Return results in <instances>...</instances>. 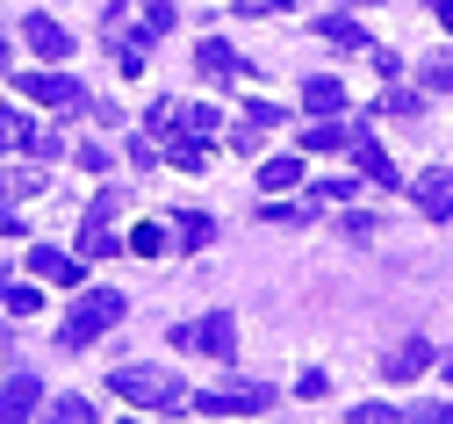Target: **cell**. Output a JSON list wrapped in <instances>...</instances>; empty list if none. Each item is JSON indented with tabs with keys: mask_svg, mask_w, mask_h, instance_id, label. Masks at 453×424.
I'll return each instance as SVG.
<instances>
[{
	"mask_svg": "<svg viewBox=\"0 0 453 424\" xmlns=\"http://www.w3.org/2000/svg\"><path fill=\"white\" fill-rule=\"evenodd\" d=\"M123 317H130V295H123V288H87V295L73 302V317H65L58 345H65V352H80V345H94L101 331H116Z\"/></svg>",
	"mask_w": 453,
	"mask_h": 424,
	"instance_id": "cell-1",
	"label": "cell"
},
{
	"mask_svg": "<svg viewBox=\"0 0 453 424\" xmlns=\"http://www.w3.org/2000/svg\"><path fill=\"white\" fill-rule=\"evenodd\" d=\"M108 389H116L123 403H144V410H188L180 374H165V367H116V374H108Z\"/></svg>",
	"mask_w": 453,
	"mask_h": 424,
	"instance_id": "cell-2",
	"label": "cell"
},
{
	"mask_svg": "<svg viewBox=\"0 0 453 424\" xmlns=\"http://www.w3.org/2000/svg\"><path fill=\"white\" fill-rule=\"evenodd\" d=\"M173 345L209 352V359H231V352H238V317L216 310V317H202V324H173Z\"/></svg>",
	"mask_w": 453,
	"mask_h": 424,
	"instance_id": "cell-3",
	"label": "cell"
},
{
	"mask_svg": "<svg viewBox=\"0 0 453 424\" xmlns=\"http://www.w3.org/2000/svg\"><path fill=\"white\" fill-rule=\"evenodd\" d=\"M266 403H273L266 382H231V389H202V396H188V410H209V417H252V410H266Z\"/></svg>",
	"mask_w": 453,
	"mask_h": 424,
	"instance_id": "cell-4",
	"label": "cell"
},
{
	"mask_svg": "<svg viewBox=\"0 0 453 424\" xmlns=\"http://www.w3.org/2000/svg\"><path fill=\"white\" fill-rule=\"evenodd\" d=\"M22 101H36V108H87V87L65 80V73H22Z\"/></svg>",
	"mask_w": 453,
	"mask_h": 424,
	"instance_id": "cell-5",
	"label": "cell"
},
{
	"mask_svg": "<svg viewBox=\"0 0 453 424\" xmlns=\"http://www.w3.org/2000/svg\"><path fill=\"white\" fill-rule=\"evenodd\" d=\"M43 410V382L22 367V374H8V382H0V424H29Z\"/></svg>",
	"mask_w": 453,
	"mask_h": 424,
	"instance_id": "cell-6",
	"label": "cell"
},
{
	"mask_svg": "<svg viewBox=\"0 0 453 424\" xmlns=\"http://www.w3.org/2000/svg\"><path fill=\"white\" fill-rule=\"evenodd\" d=\"M29 274L58 281V288H87V259H65L58 245H29Z\"/></svg>",
	"mask_w": 453,
	"mask_h": 424,
	"instance_id": "cell-7",
	"label": "cell"
},
{
	"mask_svg": "<svg viewBox=\"0 0 453 424\" xmlns=\"http://www.w3.org/2000/svg\"><path fill=\"white\" fill-rule=\"evenodd\" d=\"M411 202H418V216H432V223H446V216H453V166H439V173H425L418 188H411Z\"/></svg>",
	"mask_w": 453,
	"mask_h": 424,
	"instance_id": "cell-8",
	"label": "cell"
},
{
	"mask_svg": "<svg viewBox=\"0 0 453 424\" xmlns=\"http://www.w3.org/2000/svg\"><path fill=\"white\" fill-rule=\"evenodd\" d=\"M353 166H360V173L374 180V188H395V180H403V173L388 166V151H381V144L367 137V123H353Z\"/></svg>",
	"mask_w": 453,
	"mask_h": 424,
	"instance_id": "cell-9",
	"label": "cell"
},
{
	"mask_svg": "<svg viewBox=\"0 0 453 424\" xmlns=\"http://www.w3.org/2000/svg\"><path fill=\"white\" fill-rule=\"evenodd\" d=\"M22 43H29L36 58H73V36L50 22V15H22Z\"/></svg>",
	"mask_w": 453,
	"mask_h": 424,
	"instance_id": "cell-10",
	"label": "cell"
},
{
	"mask_svg": "<svg viewBox=\"0 0 453 424\" xmlns=\"http://www.w3.org/2000/svg\"><path fill=\"white\" fill-rule=\"evenodd\" d=\"M425 367H432V345H425V338H403V345L381 359V374H388V382H411V374H425Z\"/></svg>",
	"mask_w": 453,
	"mask_h": 424,
	"instance_id": "cell-11",
	"label": "cell"
},
{
	"mask_svg": "<svg viewBox=\"0 0 453 424\" xmlns=\"http://www.w3.org/2000/svg\"><path fill=\"white\" fill-rule=\"evenodd\" d=\"M151 43H158V36H144V29H137V36H130V29H116V66H123L130 80L151 66Z\"/></svg>",
	"mask_w": 453,
	"mask_h": 424,
	"instance_id": "cell-12",
	"label": "cell"
},
{
	"mask_svg": "<svg viewBox=\"0 0 453 424\" xmlns=\"http://www.w3.org/2000/svg\"><path fill=\"white\" fill-rule=\"evenodd\" d=\"M195 66H202V80H231L238 73V50L209 36V43H195Z\"/></svg>",
	"mask_w": 453,
	"mask_h": 424,
	"instance_id": "cell-13",
	"label": "cell"
},
{
	"mask_svg": "<svg viewBox=\"0 0 453 424\" xmlns=\"http://www.w3.org/2000/svg\"><path fill=\"white\" fill-rule=\"evenodd\" d=\"M303 108H310V115H338V108H346V87L317 73V80H303Z\"/></svg>",
	"mask_w": 453,
	"mask_h": 424,
	"instance_id": "cell-14",
	"label": "cell"
},
{
	"mask_svg": "<svg viewBox=\"0 0 453 424\" xmlns=\"http://www.w3.org/2000/svg\"><path fill=\"white\" fill-rule=\"evenodd\" d=\"M317 36H324V43H338V50H367V29H360V22H346V15H324V22H317Z\"/></svg>",
	"mask_w": 453,
	"mask_h": 424,
	"instance_id": "cell-15",
	"label": "cell"
},
{
	"mask_svg": "<svg viewBox=\"0 0 453 424\" xmlns=\"http://www.w3.org/2000/svg\"><path fill=\"white\" fill-rule=\"evenodd\" d=\"M296 180H303V158H296V151H288V158H266V166H259V188H266V195L296 188Z\"/></svg>",
	"mask_w": 453,
	"mask_h": 424,
	"instance_id": "cell-16",
	"label": "cell"
},
{
	"mask_svg": "<svg viewBox=\"0 0 453 424\" xmlns=\"http://www.w3.org/2000/svg\"><path fill=\"white\" fill-rule=\"evenodd\" d=\"M209 237H216V223H209V216H195V209H188V216L173 223V245H180V252H202Z\"/></svg>",
	"mask_w": 453,
	"mask_h": 424,
	"instance_id": "cell-17",
	"label": "cell"
},
{
	"mask_svg": "<svg viewBox=\"0 0 453 424\" xmlns=\"http://www.w3.org/2000/svg\"><path fill=\"white\" fill-rule=\"evenodd\" d=\"M43 403H50V410H43L50 424H94V403H87V396H43Z\"/></svg>",
	"mask_w": 453,
	"mask_h": 424,
	"instance_id": "cell-18",
	"label": "cell"
},
{
	"mask_svg": "<svg viewBox=\"0 0 453 424\" xmlns=\"http://www.w3.org/2000/svg\"><path fill=\"white\" fill-rule=\"evenodd\" d=\"M338 144H353L346 123H310V130H303V151H338Z\"/></svg>",
	"mask_w": 453,
	"mask_h": 424,
	"instance_id": "cell-19",
	"label": "cell"
},
{
	"mask_svg": "<svg viewBox=\"0 0 453 424\" xmlns=\"http://www.w3.org/2000/svg\"><path fill=\"white\" fill-rule=\"evenodd\" d=\"M0 302H8L15 317H36V310H43V288H22V281H0Z\"/></svg>",
	"mask_w": 453,
	"mask_h": 424,
	"instance_id": "cell-20",
	"label": "cell"
},
{
	"mask_svg": "<svg viewBox=\"0 0 453 424\" xmlns=\"http://www.w3.org/2000/svg\"><path fill=\"white\" fill-rule=\"evenodd\" d=\"M165 245H173V237H165V223H137V230H130V252H137V259H158Z\"/></svg>",
	"mask_w": 453,
	"mask_h": 424,
	"instance_id": "cell-21",
	"label": "cell"
},
{
	"mask_svg": "<svg viewBox=\"0 0 453 424\" xmlns=\"http://www.w3.org/2000/svg\"><path fill=\"white\" fill-rule=\"evenodd\" d=\"M259 216H266V223H288V230H303V223L317 216V202H266Z\"/></svg>",
	"mask_w": 453,
	"mask_h": 424,
	"instance_id": "cell-22",
	"label": "cell"
},
{
	"mask_svg": "<svg viewBox=\"0 0 453 424\" xmlns=\"http://www.w3.org/2000/svg\"><path fill=\"white\" fill-rule=\"evenodd\" d=\"M15 144H36V130H29V115L0 108V151H15Z\"/></svg>",
	"mask_w": 453,
	"mask_h": 424,
	"instance_id": "cell-23",
	"label": "cell"
},
{
	"mask_svg": "<svg viewBox=\"0 0 453 424\" xmlns=\"http://www.w3.org/2000/svg\"><path fill=\"white\" fill-rule=\"evenodd\" d=\"M381 115H425V94L418 87H388L381 94Z\"/></svg>",
	"mask_w": 453,
	"mask_h": 424,
	"instance_id": "cell-24",
	"label": "cell"
},
{
	"mask_svg": "<svg viewBox=\"0 0 453 424\" xmlns=\"http://www.w3.org/2000/svg\"><path fill=\"white\" fill-rule=\"evenodd\" d=\"M403 424H453V403H418V410H395Z\"/></svg>",
	"mask_w": 453,
	"mask_h": 424,
	"instance_id": "cell-25",
	"label": "cell"
},
{
	"mask_svg": "<svg viewBox=\"0 0 453 424\" xmlns=\"http://www.w3.org/2000/svg\"><path fill=\"white\" fill-rule=\"evenodd\" d=\"M173 29V0H144V36H165Z\"/></svg>",
	"mask_w": 453,
	"mask_h": 424,
	"instance_id": "cell-26",
	"label": "cell"
},
{
	"mask_svg": "<svg viewBox=\"0 0 453 424\" xmlns=\"http://www.w3.org/2000/svg\"><path fill=\"white\" fill-rule=\"evenodd\" d=\"M180 130H188V137H209V130H216V108H202V101L180 108Z\"/></svg>",
	"mask_w": 453,
	"mask_h": 424,
	"instance_id": "cell-27",
	"label": "cell"
},
{
	"mask_svg": "<svg viewBox=\"0 0 453 424\" xmlns=\"http://www.w3.org/2000/svg\"><path fill=\"white\" fill-rule=\"evenodd\" d=\"M425 87H453V50H432L425 58Z\"/></svg>",
	"mask_w": 453,
	"mask_h": 424,
	"instance_id": "cell-28",
	"label": "cell"
},
{
	"mask_svg": "<svg viewBox=\"0 0 453 424\" xmlns=\"http://www.w3.org/2000/svg\"><path fill=\"white\" fill-rule=\"evenodd\" d=\"M116 209H123V195H116V188H108V195H94V209H87V230H101Z\"/></svg>",
	"mask_w": 453,
	"mask_h": 424,
	"instance_id": "cell-29",
	"label": "cell"
},
{
	"mask_svg": "<svg viewBox=\"0 0 453 424\" xmlns=\"http://www.w3.org/2000/svg\"><path fill=\"white\" fill-rule=\"evenodd\" d=\"M43 173H0V195H36Z\"/></svg>",
	"mask_w": 453,
	"mask_h": 424,
	"instance_id": "cell-30",
	"label": "cell"
},
{
	"mask_svg": "<svg viewBox=\"0 0 453 424\" xmlns=\"http://www.w3.org/2000/svg\"><path fill=\"white\" fill-rule=\"evenodd\" d=\"M245 123H252V130H273V123H280V108H273V101H252V108H245Z\"/></svg>",
	"mask_w": 453,
	"mask_h": 424,
	"instance_id": "cell-31",
	"label": "cell"
},
{
	"mask_svg": "<svg viewBox=\"0 0 453 424\" xmlns=\"http://www.w3.org/2000/svg\"><path fill=\"white\" fill-rule=\"evenodd\" d=\"M353 424H395V410H388V403H360V410H353Z\"/></svg>",
	"mask_w": 453,
	"mask_h": 424,
	"instance_id": "cell-32",
	"label": "cell"
},
{
	"mask_svg": "<svg viewBox=\"0 0 453 424\" xmlns=\"http://www.w3.org/2000/svg\"><path fill=\"white\" fill-rule=\"evenodd\" d=\"M130 166H137V173H151V166H158V151H151L144 137H130Z\"/></svg>",
	"mask_w": 453,
	"mask_h": 424,
	"instance_id": "cell-33",
	"label": "cell"
},
{
	"mask_svg": "<svg viewBox=\"0 0 453 424\" xmlns=\"http://www.w3.org/2000/svg\"><path fill=\"white\" fill-rule=\"evenodd\" d=\"M0 237H15V209L8 202H0Z\"/></svg>",
	"mask_w": 453,
	"mask_h": 424,
	"instance_id": "cell-34",
	"label": "cell"
},
{
	"mask_svg": "<svg viewBox=\"0 0 453 424\" xmlns=\"http://www.w3.org/2000/svg\"><path fill=\"white\" fill-rule=\"evenodd\" d=\"M432 8H439V22H446V29H453V0H432Z\"/></svg>",
	"mask_w": 453,
	"mask_h": 424,
	"instance_id": "cell-35",
	"label": "cell"
},
{
	"mask_svg": "<svg viewBox=\"0 0 453 424\" xmlns=\"http://www.w3.org/2000/svg\"><path fill=\"white\" fill-rule=\"evenodd\" d=\"M8 66H15V58H8V29H0V73H8Z\"/></svg>",
	"mask_w": 453,
	"mask_h": 424,
	"instance_id": "cell-36",
	"label": "cell"
},
{
	"mask_svg": "<svg viewBox=\"0 0 453 424\" xmlns=\"http://www.w3.org/2000/svg\"><path fill=\"white\" fill-rule=\"evenodd\" d=\"M123 424H137V417H123Z\"/></svg>",
	"mask_w": 453,
	"mask_h": 424,
	"instance_id": "cell-37",
	"label": "cell"
}]
</instances>
